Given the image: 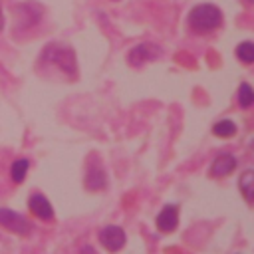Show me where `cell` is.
Segmentation results:
<instances>
[{"label":"cell","mask_w":254,"mask_h":254,"mask_svg":"<svg viewBox=\"0 0 254 254\" xmlns=\"http://www.w3.org/2000/svg\"><path fill=\"white\" fill-rule=\"evenodd\" d=\"M244 2H250V4H252V2H254V0H244Z\"/></svg>","instance_id":"19"},{"label":"cell","mask_w":254,"mask_h":254,"mask_svg":"<svg viewBox=\"0 0 254 254\" xmlns=\"http://www.w3.org/2000/svg\"><path fill=\"white\" fill-rule=\"evenodd\" d=\"M234 54L242 64H254V42H240Z\"/></svg>","instance_id":"15"},{"label":"cell","mask_w":254,"mask_h":254,"mask_svg":"<svg viewBox=\"0 0 254 254\" xmlns=\"http://www.w3.org/2000/svg\"><path fill=\"white\" fill-rule=\"evenodd\" d=\"M28 208H30V212H32L36 218H40V220H44V222H52L54 216H56L52 202H50L48 196L42 194V192H32V194H30V198H28Z\"/></svg>","instance_id":"7"},{"label":"cell","mask_w":254,"mask_h":254,"mask_svg":"<svg viewBox=\"0 0 254 254\" xmlns=\"http://www.w3.org/2000/svg\"><path fill=\"white\" fill-rule=\"evenodd\" d=\"M155 224H157V228H159L161 232H165V234L173 232V230L177 228V224H179V206H177V204H165V206L161 208V212L157 214Z\"/></svg>","instance_id":"9"},{"label":"cell","mask_w":254,"mask_h":254,"mask_svg":"<svg viewBox=\"0 0 254 254\" xmlns=\"http://www.w3.org/2000/svg\"><path fill=\"white\" fill-rule=\"evenodd\" d=\"M238 189H240V194L248 200V202H254V169H246L240 179H238Z\"/></svg>","instance_id":"12"},{"label":"cell","mask_w":254,"mask_h":254,"mask_svg":"<svg viewBox=\"0 0 254 254\" xmlns=\"http://www.w3.org/2000/svg\"><path fill=\"white\" fill-rule=\"evenodd\" d=\"M77 254H97V250H95L93 246L85 244V246H81V248H79V252H77Z\"/></svg>","instance_id":"16"},{"label":"cell","mask_w":254,"mask_h":254,"mask_svg":"<svg viewBox=\"0 0 254 254\" xmlns=\"http://www.w3.org/2000/svg\"><path fill=\"white\" fill-rule=\"evenodd\" d=\"M236 99H238V105L242 109H248L254 105V87L246 81H242L238 85V91H236Z\"/></svg>","instance_id":"14"},{"label":"cell","mask_w":254,"mask_h":254,"mask_svg":"<svg viewBox=\"0 0 254 254\" xmlns=\"http://www.w3.org/2000/svg\"><path fill=\"white\" fill-rule=\"evenodd\" d=\"M14 10H16V18L24 16V22L18 24V28L24 26V30L36 26V24L40 22V18H42V6L36 4V2H32V0H30V2H22V4H18Z\"/></svg>","instance_id":"8"},{"label":"cell","mask_w":254,"mask_h":254,"mask_svg":"<svg viewBox=\"0 0 254 254\" xmlns=\"http://www.w3.org/2000/svg\"><path fill=\"white\" fill-rule=\"evenodd\" d=\"M28 169H30V159H26V157L14 159L12 165H10V179H12V183L14 185L24 183V179L28 175Z\"/></svg>","instance_id":"11"},{"label":"cell","mask_w":254,"mask_h":254,"mask_svg":"<svg viewBox=\"0 0 254 254\" xmlns=\"http://www.w3.org/2000/svg\"><path fill=\"white\" fill-rule=\"evenodd\" d=\"M83 185L89 190H101V189L107 187V173H105L103 165L97 159H89V163L85 165Z\"/></svg>","instance_id":"6"},{"label":"cell","mask_w":254,"mask_h":254,"mask_svg":"<svg viewBox=\"0 0 254 254\" xmlns=\"http://www.w3.org/2000/svg\"><path fill=\"white\" fill-rule=\"evenodd\" d=\"M2 28H4V16H2V10H0V32H2Z\"/></svg>","instance_id":"17"},{"label":"cell","mask_w":254,"mask_h":254,"mask_svg":"<svg viewBox=\"0 0 254 254\" xmlns=\"http://www.w3.org/2000/svg\"><path fill=\"white\" fill-rule=\"evenodd\" d=\"M222 24V10L214 4H196L189 12V28L196 34H208Z\"/></svg>","instance_id":"1"},{"label":"cell","mask_w":254,"mask_h":254,"mask_svg":"<svg viewBox=\"0 0 254 254\" xmlns=\"http://www.w3.org/2000/svg\"><path fill=\"white\" fill-rule=\"evenodd\" d=\"M163 56V50L153 44V42H141L137 46H133L127 54V64L133 65V67H139L147 62H153V60H159Z\"/></svg>","instance_id":"4"},{"label":"cell","mask_w":254,"mask_h":254,"mask_svg":"<svg viewBox=\"0 0 254 254\" xmlns=\"http://www.w3.org/2000/svg\"><path fill=\"white\" fill-rule=\"evenodd\" d=\"M250 147H252V149H254V139H252V141H250Z\"/></svg>","instance_id":"18"},{"label":"cell","mask_w":254,"mask_h":254,"mask_svg":"<svg viewBox=\"0 0 254 254\" xmlns=\"http://www.w3.org/2000/svg\"><path fill=\"white\" fill-rule=\"evenodd\" d=\"M236 131H238V127L230 119H220V121H216L212 125V135H216L220 139H230V137L236 135Z\"/></svg>","instance_id":"13"},{"label":"cell","mask_w":254,"mask_h":254,"mask_svg":"<svg viewBox=\"0 0 254 254\" xmlns=\"http://www.w3.org/2000/svg\"><path fill=\"white\" fill-rule=\"evenodd\" d=\"M42 62H48V64H54L58 65L65 75L69 77H75L77 73V67H75V54L69 46H64V44H48L40 56Z\"/></svg>","instance_id":"2"},{"label":"cell","mask_w":254,"mask_h":254,"mask_svg":"<svg viewBox=\"0 0 254 254\" xmlns=\"http://www.w3.org/2000/svg\"><path fill=\"white\" fill-rule=\"evenodd\" d=\"M0 226L18 236H28L32 232V222L24 214H20L8 206H0Z\"/></svg>","instance_id":"3"},{"label":"cell","mask_w":254,"mask_h":254,"mask_svg":"<svg viewBox=\"0 0 254 254\" xmlns=\"http://www.w3.org/2000/svg\"><path fill=\"white\" fill-rule=\"evenodd\" d=\"M99 242L107 252H119L125 242H127V234L121 226L117 224H107L99 230Z\"/></svg>","instance_id":"5"},{"label":"cell","mask_w":254,"mask_h":254,"mask_svg":"<svg viewBox=\"0 0 254 254\" xmlns=\"http://www.w3.org/2000/svg\"><path fill=\"white\" fill-rule=\"evenodd\" d=\"M236 157L232 153H220L214 157L210 169H208V175L210 177H216V179H222L226 175H230L234 169H236Z\"/></svg>","instance_id":"10"}]
</instances>
